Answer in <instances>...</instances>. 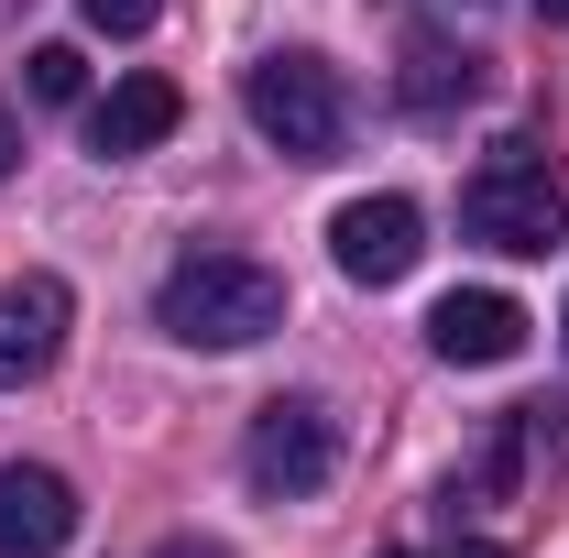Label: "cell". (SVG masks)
Masks as SVG:
<instances>
[{
    "label": "cell",
    "mask_w": 569,
    "mask_h": 558,
    "mask_svg": "<svg viewBox=\"0 0 569 558\" xmlns=\"http://www.w3.org/2000/svg\"><path fill=\"white\" fill-rule=\"evenodd\" d=\"M77 22H88V33H121V44H132V33H153V22H164V0H77Z\"/></svg>",
    "instance_id": "cell-11"
},
{
    "label": "cell",
    "mask_w": 569,
    "mask_h": 558,
    "mask_svg": "<svg viewBox=\"0 0 569 558\" xmlns=\"http://www.w3.org/2000/svg\"><path fill=\"white\" fill-rule=\"evenodd\" d=\"M449 558H515V548H482V537H471V548H449Z\"/></svg>",
    "instance_id": "cell-14"
},
{
    "label": "cell",
    "mask_w": 569,
    "mask_h": 558,
    "mask_svg": "<svg viewBox=\"0 0 569 558\" xmlns=\"http://www.w3.org/2000/svg\"><path fill=\"white\" fill-rule=\"evenodd\" d=\"M176 121H187V88H176V77H121V88L88 110V142L121 165V153H153Z\"/></svg>",
    "instance_id": "cell-9"
},
{
    "label": "cell",
    "mask_w": 569,
    "mask_h": 558,
    "mask_svg": "<svg viewBox=\"0 0 569 558\" xmlns=\"http://www.w3.org/2000/svg\"><path fill=\"white\" fill-rule=\"evenodd\" d=\"M77 537V482L44 460H11L0 471V558H56Z\"/></svg>",
    "instance_id": "cell-8"
},
{
    "label": "cell",
    "mask_w": 569,
    "mask_h": 558,
    "mask_svg": "<svg viewBox=\"0 0 569 558\" xmlns=\"http://www.w3.org/2000/svg\"><path fill=\"white\" fill-rule=\"evenodd\" d=\"M417 252H427L417 198H351V209L329 219V263H340L351 285H406Z\"/></svg>",
    "instance_id": "cell-5"
},
{
    "label": "cell",
    "mask_w": 569,
    "mask_h": 558,
    "mask_svg": "<svg viewBox=\"0 0 569 558\" xmlns=\"http://www.w3.org/2000/svg\"><path fill=\"white\" fill-rule=\"evenodd\" d=\"M559 340H569V307H559Z\"/></svg>",
    "instance_id": "cell-16"
},
{
    "label": "cell",
    "mask_w": 569,
    "mask_h": 558,
    "mask_svg": "<svg viewBox=\"0 0 569 558\" xmlns=\"http://www.w3.org/2000/svg\"><path fill=\"white\" fill-rule=\"evenodd\" d=\"M22 88H33L44 110H77V99H88V56H77V44H33V56H22Z\"/></svg>",
    "instance_id": "cell-10"
},
{
    "label": "cell",
    "mask_w": 569,
    "mask_h": 558,
    "mask_svg": "<svg viewBox=\"0 0 569 558\" xmlns=\"http://www.w3.org/2000/svg\"><path fill=\"white\" fill-rule=\"evenodd\" d=\"M11 153H22V132H11V110H0V176H11Z\"/></svg>",
    "instance_id": "cell-13"
},
{
    "label": "cell",
    "mask_w": 569,
    "mask_h": 558,
    "mask_svg": "<svg viewBox=\"0 0 569 558\" xmlns=\"http://www.w3.org/2000/svg\"><path fill=\"white\" fill-rule=\"evenodd\" d=\"M67 318H77V296L56 275H11V285H0V395H22V383L56 372Z\"/></svg>",
    "instance_id": "cell-6"
},
{
    "label": "cell",
    "mask_w": 569,
    "mask_h": 558,
    "mask_svg": "<svg viewBox=\"0 0 569 558\" xmlns=\"http://www.w3.org/2000/svg\"><path fill=\"white\" fill-rule=\"evenodd\" d=\"M537 22H569V0H537Z\"/></svg>",
    "instance_id": "cell-15"
},
{
    "label": "cell",
    "mask_w": 569,
    "mask_h": 558,
    "mask_svg": "<svg viewBox=\"0 0 569 558\" xmlns=\"http://www.w3.org/2000/svg\"><path fill=\"white\" fill-rule=\"evenodd\" d=\"M329 471H340V417L318 395H274L241 438V482L263 504H307V492H329Z\"/></svg>",
    "instance_id": "cell-4"
},
{
    "label": "cell",
    "mask_w": 569,
    "mask_h": 558,
    "mask_svg": "<svg viewBox=\"0 0 569 558\" xmlns=\"http://www.w3.org/2000/svg\"><path fill=\"white\" fill-rule=\"evenodd\" d=\"M241 121L274 142L284 165H329L351 142V88L318 56H263V67H241Z\"/></svg>",
    "instance_id": "cell-2"
},
{
    "label": "cell",
    "mask_w": 569,
    "mask_h": 558,
    "mask_svg": "<svg viewBox=\"0 0 569 558\" xmlns=\"http://www.w3.org/2000/svg\"><path fill=\"white\" fill-rule=\"evenodd\" d=\"M526 307L515 296H493V285H471V296H438V318H427V350L438 361H460V372H493V361H515L526 350Z\"/></svg>",
    "instance_id": "cell-7"
},
{
    "label": "cell",
    "mask_w": 569,
    "mask_h": 558,
    "mask_svg": "<svg viewBox=\"0 0 569 558\" xmlns=\"http://www.w3.org/2000/svg\"><path fill=\"white\" fill-rule=\"evenodd\" d=\"M153 558H230V548H219V537H164Z\"/></svg>",
    "instance_id": "cell-12"
},
{
    "label": "cell",
    "mask_w": 569,
    "mask_h": 558,
    "mask_svg": "<svg viewBox=\"0 0 569 558\" xmlns=\"http://www.w3.org/2000/svg\"><path fill=\"white\" fill-rule=\"evenodd\" d=\"M153 318L187 350H252L284 329V275L252 263V252H176L164 285H153Z\"/></svg>",
    "instance_id": "cell-1"
},
{
    "label": "cell",
    "mask_w": 569,
    "mask_h": 558,
    "mask_svg": "<svg viewBox=\"0 0 569 558\" xmlns=\"http://www.w3.org/2000/svg\"><path fill=\"white\" fill-rule=\"evenodd\" d=\"M460 230L482 252H559L569 198H559V176L537 165V142H493L482 153V176L460 187Z\"/></svg>",
    "instance_id": "cell-3"
},
{
    "label": "cell",
    "mask_w": 569,
    "mask_h": 558,
    "mask_svg": "<svg viewBox=\"0 0 569 558\" xmlns=\"http://www.w3.org/2000/svg\"><path fill=\"white\" fill-rule=\"evenodd\" d=\"M383 558H406V548H383Z\"/></svg>",
    "instance_id": "cell-17"
}]
</instances>
